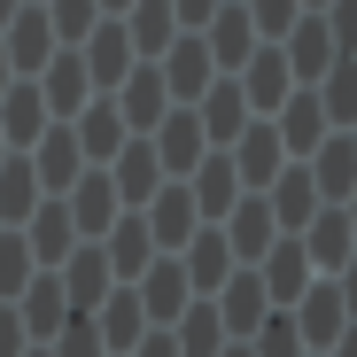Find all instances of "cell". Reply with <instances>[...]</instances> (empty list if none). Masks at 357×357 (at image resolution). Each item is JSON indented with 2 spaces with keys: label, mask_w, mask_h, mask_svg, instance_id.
Here are the masks:
<instances>
[{
  "label": "cell",
  "mask_w": 357,
  "mask_h": 357,
  "mask_svg": "<svg viewBox=\"0 0 357 357\" xmlns=\"http://www.w3.org/2000/svg\"><path fill=\"white\" fill-rule=\"evenodd\" d=\"M24 163H31V178H39V195H47V202H63L78 178H86V155H78V132H70V125H47L39 148H31Z\"/></svg>",
  "instance_id": "obj_4"
},
{
  "label": "cell",
  "mask_w": 357,
  "mask_h": 357,
  "mask_svg": "<svg viewBox=\"0 0 357 357\" xmlns=\"http://www.w3.org/2000/svg\"><path fill=\"white\" fill-rule=\"evenodd\" d=\"M47 24H54V47H86L93 24H109L93 0H47Z\"/></svg>",
  "instance_id": "obj_38"
},
{
  "label": "cell",
  "mask_w": 357,
  "mask_h": 357,
  "mask_svg": "<svg viewBox=\"0 0 357 357\" xmlns=\"http://www.w3.org/2000/svg\"><path fill=\"white\" fill-rule=\"evenodd\" d=\"M178 272H187V287H195V303H210V295H218V287H225L233 272H241V264H233V249H225V233H218V225H202L195 241L178 249Z\"/></svg>",
  "instance_id": "obj_21"
},
{
  "label": "cell",
  "mask_w": 357,
  "mask_h": 357,
  "mask_svg": "<svg viewBox=\"0 0 357 357\" xmlns=\"http://www.w3.org/2000/svg\"><path fill=\"white\" fill-rule=\"evenodd\" d=\"M63 210H70V225H78V241H101V233L125 218V202H116V187H109V171H86L78 187L63 195Z\"/></svg>",
  "instance_id": "obj_28"
},
{
  "label": "cell",
  "mask_w": 357,
  "mask_h": 357,
  "mask_svg": "<svg viewBox=\"0 0 357 357\" xmlns=\"http://www.w3.org/2000/svg\"><path fill=\"white\" fill-rule=\"evenodd\" d=\"M47 125H54V116H47V101H39L31 78H16L8 93H0V140H8V155H31Z\"/></svg>",
  "instance_id": "obj_27"
},
{
  "label": "cell",
  "mask_w": 357,
  "mask_h": 357,
  "mask_svg": "<svg viewBox=\"0 0 357 357\" xmlns=\"http://www.w3.org/2000/svg\"><path fill=\"white\" fill-rule=\"evenodd\" d=\"M24 249H31V264H39V272H63V264H70V249H78L70 210H63V202H39V210L24 218Z\"/></svg>",
  "instance_id": "obj_23"
},
{
  "label": "cell",
  "mask_w": 357,
  "mask_h": 357,
  "mask_svg": "<svg viewBox=\"0 0 357 357\" xmlns=\"http://www.w3.org/2000/svg\"><path fill=\"white\" fill-rule=\"evenodd\" d=\"M116 24H125V39H132V54H140V63H163V54H171V39H178L171 0H132Z\"/></svg>",
  "instance_id": "obj_34"
},
{
  "label": "cell",
  "mask_w": 357,
  "mask_h": 357,
  "mask_svg": "<svg viewBox=\"0 0 357 357\" xmlns=\"http://www.w3.org/2000/svg\"><path fill=\"white\" fill-rule=\"evenodd\" d=\"M109 101H116V116H125V132H132V140H148L163 116H171V93H163V70H155V63H140Z\"/></svg>",
  "instance_id": "obj_14"
},
{
  "label": "cell",
  "mask_w": 357,
  "mask_h": 357,
  "mask_svg": "<svg viewBox=\"0 0 357 357\" xmlns=\"http://www.w3.org/2000/svg\"><path fill=\"white\" fill-rule=\"evenodd\" d=\"M63 280V303H70V319H93L109 295H116V280H109V257H101V241H78L70 249V264L54 272Z\"/></svg>",
  "instance_id": "obj_6"
},
{
  "label": "cell",
  "mask_w": 357,
  "mask_h": 357,
  "mask_svg": "<svg viewBox=\"0 0 357 357\" xmlns=\"http://www.w3.org/2000/svg\"><path fill=\"white\" fill-rule=\"evenodd\" d=\"M225 8V0H171V16H178V31H210V16Z\"/></svg>",
  "instance_id": "obj_44"
},
{
  "label": "cell",
  "mask_w": 357,
  "mask_h": 357,
  "mask_svg": "<svg viewBox=\"0 0 357 357\" xmlns=\"http://www.w3.org/2000/svg\"><path fill=\"white\" fill-rule=\"evenodd\" d=\"M0 54H8V70H16V78H39V70L54 63V54H63V47H54L47 8H16V24L0 31Z\"/></svg>",
  "instance_id": "obj_13"
},
{
  "label": "cell",
  "mask_w": 357,
  "mask_h": 357,
  "mask_svg": "<svg viewBox=\"0 0 357 357\" xmlns=\"http://www.w3.org/2000/svg\"><path fill=\"white\" fill-rule=\"evenodd\" d=\"M31 249H24V233H0V303H16V295L31 287Z\"/></svg>",
  "instance_id": "obj_40"
},
{
  "label": "cell",
  "mask_w": 357,
  "mask_h": 357,
  "mask_svg": "<svg viewBox=\"0 0 357 357\" xmlns=\"http://www.w3.org/2000/svg\"><path fill=\"white\" fill-rule=\"evenodd\" d=\"M24 349H31V334L16 319V303H0V357H24Z\"/></svg>",
  "instance_id": "obj_45"
},
{
  "label": "cell",
  "mask_w": 357,
  "mask_h": 357,
  "mask_svg": "<svg viewBox=\"0 0 357 357\" xmlns=\"http://www.w3.org/2000/svg\"><path fill=\"white\" fill-rule=\"evenodd\" d=\"M264 125L280 132V148H287V163H311V155H319V140L334 132V125H326V109H319V93H311V86H295V93L280 101V116H264Z\"/></svg>",
  "instance_id": "obj_5"
},
{
  "label": "cell",
  "mask_w": 357,
  "mask_h": 357,
  "mask_svg": "<svg viewBox=\"0 0 357 357\" xmlns=\"http://www.w3.org/2000/svg\"><path fill=\"white\" fill-rule=\"evenodd\" d=\"M0 163H8V140H0Z\"/></svg>",
  "instance_id": "obj_54"
},
{
  "label": "cell",
  "mask_w": 357,
  "mask_h": 357,
  "mask_svg": "<svg viewBox=\"0 0 357 357\" xmlns=\"http://www.w3.org/2000/svg\"><path fill=\"white\" fill-rule=\"evenodd\" d=\"M210 311H218V326H225V342H249L264 319H272V295H264V280L257 272H233L218 295H210Z\"/></svg>",
  "instance_id": "obj_9"
},
{
  "label": "cell",
  "mask_w": 357,
  "mask_h": 357,
  "mask_svg": "<svg viewBox=\"0 0 357 357\" xmlns=\"http://www.w3.org/2000/svg\"><path fill=\"white\" fill-rule=\"evenodd\" d=\"M326 357H357V326H349V334H342V342H334Z\"/></svg>",
  "instance_id": "obj_48"
},
{
  "label": "cell",
  "mask_w": 357,
  "mask_h": 357,
  "mask_svg": "<svg viewBox=\"0 0 357 357\" xmlns=\"http://www.w3.org/2000/svg\"><path fill=\"white\" fill-rule=\"evenodd\" d=\"M334 287H342V303H349V326H357V257L334 272Z\"/></svg>",
  "instance_id": "obj_46"
},
{
  "label": "cell",
  "mask_w": 357,
  "mask_h": 357,
  "mask_svg": "<svg viewBox=\"0 0 357 357\" xmlns=\"http://www.w3.org/2000/svg\"><path fill=\"white\" fill-rule=\"evenodd\" d=\"M93 334H101V349H109V357H132L155 326H148V311H140V295H132V287H116L109 303L93 311Z\"/></svg>",
  "instance_id": "obj_30"
},
{
  "label": "cell",
  "mask_w": 357,
  "mask_h": 357,
  "mask_svg": "<svg viewBox=\"0 0 357 357\" xmlns=\"http://www.w3.org/2000/svg\"><path fill=\"white\" fill-rule=\"evenodd\" d=\"M16 319H24V334H31V349H47L54 334L70 326V303H63V280H54V272H31V287L16 295Z\"/></svg>",
  "instance_id": "obj_26"
},
{
  "label": "cell",
  "mask_w": 357,
  "mask_h": 357,
  "mask_svg": "<svg viewBox=\"0 0 357 357\" xmlns=\"http://www.w3.org/2000/svg\"><path fill=\"white\" fill-rule=\"evenodd\" d=\"M109 187H116V202H125V210H148L171 178H163V163H155L148 140H125V148H116V163H109Z\"/></svg>",
  "instance_id": "obj_16"
},
{
  "label": "cell",
  "mask_w": 357,
  "mask_h": 357,
  "mask_svg": "<svg viewBox=\"0 0 357 357\" xmlns=\"http://www.w3.org/2000/svg\"><path fill=\"white\" fill-rule=\"evenodd\" d=\"M202 47H210V63H218V78H241L249 70V54L264 47L257 39V24H249V8H241V0H225V8L210 16V31H195Z\"/></svg>",
  "instance_id": "obj_7"
},
{
  "label": "cell",
  "mask_w": 357,
  "mask_h": 357,
  "mask_svg": "<svg viewBox=\"0 0 357 357\" xmlns=\"http://www.w3.org/2000/svg\"><path fill=\"white\" fill-rule=\"evenodd\" d=\"M233 86H241L249 116H280V101L295 93V78H287V54H280V47H257V54H249V70L233 78Z\"/></svg>",
  "instance_id": "obj_29"
},
{
  "label": "cell",
  "mask_w": 357,
  "mask_h": 357,
  "mask_svg": "<svg viewBox=\"0 0 357 357\" xmlns=\"http://www.w3.org/2000/svg\"><path fill=\"white\" fill-rule=\"evenodd\" d=\"M264 202H272V225L287 233V241H295V233H303V225L326 210V202L311 195V171H303V163H287V171L272 178V187H264Z\"/></svg>",
  "instance_id": "obj_33"
},
{
  "label": "cell",
  "mask_w": 357,
  "mask_h": 357,
  "mask_svg": "<svg viewBox=\"0 0 357 357\" xmlns=\"http://www.w3.org/2000/svg\"><path fill=\"white\" fill-rule=\"evenodd\" d=\"M311 93H319V109H326L334 132H357V63H334Z\"/></svg>",
  "instance_id": "obj_36"
},
{
  "label": "cell",
  "mask_w": 357,
  "mask_h": 357,
  "mask_svg": "<svg viewBox=\"0 0 357 357\" xmlns=\"http://www.w3.org/2000/svg\"><path fill=\"white\" fill-rule=\"evenodd\" d=\"M101 257H109V280L116 287H140V272L155 264V241H148V218L140 210H125L109 233H101Z\"/></svg>",
  "instance_id": "obj_18"
},
{
  "label": "cell",
  "mask_w": 357,
  "mask_h": 357,
  "mask_svg": "<svg viewBox=\"0 0 357 357\" xmlns=\"http://www.w3.org/2000/svg\"><path fill=\"white\" fill-rule=\"evenodd\" d=\"M225 155H233V171H241V195H264L272 178L287 171V148H280V132L264 125V116H257V125H249L241 140H233Z\"/></svg>",
  "instance_id": "obj_22"
},
{
  "label": "cell",
  "mask_w": 357,
  "mask_h": 357,
  "mask_svg": "<svg viewBox=\"0 0 357 357\" xmlns=\"http://www.w3.org/2000/svg\"><path fill=\"white\" fill-rule=\"evenodd\" d=\"M24 357H47V349H24Z\"/></svg>",
  "instance_id": "obj_56"
},
{
  "label": "cell",
  "mask_w": 357,
  "mask_h": 357,
  "mask_svg": "<svg viewBox=\"0 0 357 357\" xmlns=\"http://www.w3.org/2000/svg\"><path fill=\"white\" fill-rule=\"evenodd\" d=\"M70 132H78V155H86V171H109V163H116V148L132 140L109 93H93V101H86V109L70 116Z\"/></svg>",
  "instance_id": "obj_12"
},
{
  "label": "cell",
  "mask_w": 357,
  "mask_h": 357,
  "mask_svg": "<svg viewBox=\"0 0 357 357\" xmlns=\"http://www.w3.org/2000/svg\"><path fill=\"white\" fill-rule=\"evenodd\" d=\"M241 8H249V24H257L264 47H280L295 24H303V0H241Z\"/></svg>",
  "instance_id": "obj_39"
},
{
  "label": "cell",
  "mask_w": 357,
  "mask_h": 357,
  "mask_svg": "<svg viewBox=\"0 0 357 357\" xmlns=\"http://www.w3.org/2000/svg\"><path fill=\"white\" fill-rule=\"evenodd\" d=\"M140 311H148V326L155 334H171L178 319H187V303H195V287H187V272H178V257H155L148 272H140Z\"/></svg>",
  "instance_id": "obj_8"
},
{
  "label": "cell",
  "mask_w": 357,
  "mask_h": 357,
  "mask_svg": "<svg viewBox=\"0 0 357 357\" xmlns=\"http://www.w3.org/2000/svg\"><path fill=\"white\" fill-rule=\"evenodd\" d=\"M140 218H148V241H155V257H178V249H187L195 233H202V218H195V195L178 187V178H171V187H163V195H155Z\"/></svg>",
  "instance_id": "obj_17"
},
{
  "label": "cell",
  "mask_w": 357,
  "mask_h": 357,
  "mask_svg": "<svg viewBox=\"0 0 357 357\" xmlns=\"http://www.w3.org/2000/svg\"><path fill=\"white\" fill-rule=\"evenodd\" d=\"M155 70H163V93H171V109H195V101L218 86V63H210V47H202L195 31H178V39H171V54H163Z\"/></svg>",
  "instance_id": "obj_2"
},
{
  "label": "cell",
  "mask_w": 357,
  "mask_h": 357,
  "mask_svg": "<svg viewBox=\"0 0 357 357\" xmlns=\"http://www.w3.org/2000/svg\"><path fill=\"white\" fill-rule=\"evenodd\" d=\"M39 202H47V195H39L31 163H24V155H8V163H0V233H24V218H31Z\"/></svg>",
  "instance_id": "obj_35"
},
{
  "label": "cell",
  "mask_w": 357,
  "mask_h": 357,
  "mask_svg": "<svg viewBox=\"0 0 357 357\" xmlns=\"http://www.w3.org/2000/svg\"><path fill=\"white\" fill-rule=\"evenodd\" d=\"M78 63H86L93 93H116V86H125V78L140 70V54H132L125 24H93V31H86V47H78Z\"/></svg>",
  "instance_id": "obj_10"
},
{
  "label": "cell",
  "mask_w": 357,
  "mask_h": 357,
  "mask_svg": "<svg viewBox=\"0 0 357 357\" xmlns=\"http://www.w3.org/2000/svg\"><path fill=\"white\" fill-rule=\"evenodd\" d=\"M303 171H311V195H319L326 210H342V202L357 195V140H349V132H326Z\"/></svg>",
  "instance_id": "obj_15"
},
{
  "label": "cell",
  "mask_w": 357,
  "mask_h": 357,
  "mask_svg": "<svg viewBox=\"0 0 357 357\" xmlns=\"http://www.w3.org/2000/svg\"><path fill=\"white\" fill-rule=\"evenodd\" d=\"M287 319H295V334H303L311 357H326V349L349 334V303H342V287H334V280H311V287H303V303H295Z\"/></svg>",
  "instance_id": "obj_1"
},
{
  "label": "cell",
  "mask_w": 357,
  "mask_h": 357,
  "mask_svg": "<svg viewBox=\"0 0 357 357\" xmlns=\"http://www.w3.org/2000/svg\"><path fill=\"white\" fill-rule=\"evenodd\" d=\"M249 357H311V349H303V334H295L287 311H272V319L249 334Z\"/></svg>",
  "instance_id": "obj_41"
},
{
  "label": "cell",
  "mask_w": 357,
  "mask_h": 357,
  "mask_svg": "<svg viewBox=\"0 0 357 357\" xmlns=\"http://www.w3.org/2000/svg\"><path fill=\"white\" fill-rule=\"evenodd\" d=\"M171 342H178V357H218L225 349V326H218L210 303H187V319L171 326Z\"/></svg>",
  "instance_id": "obj_37"
},
{
  "label": "cell",
  "mask_w": 357,
  "mask_h": 357,
  "mask_svg": "<svg viewBox=\"0 0 357 357\" xmlns=\"http://www.w3.org/2000/svg\"><path fill=\"white\" fill-rule=\"evenodd\" d=\"M93 8H101V16H109V24H116V16H125V8H132V0H93Z\"/></svg>",
  "instance_id": "obj_49"
},
{
  "label": "cell",
  "mask_w": 357,
  "mask_h": 357,
  "mask_svg": "<svg viewBox=\"0 0 357 357\" xmlns=\"http://www.w3.org/2000/svg\"><path fill=\"white\" fill-rule=\"evenodd\" d=\"M16 8H24V0H0V31H8V24H16Z\"/></svg>",
  "instance_id": "obj_50"
},
{
  "label": "cell",
  "mask_w": 357,
  "mask_h": 357,
  "mask_svg": "<svg viewBox=\"0 0 357 357\" xmlns=\"http://www.w3.org/2000/svg\"><path fill=\"white\" fill-rule=\"evenodd\" d=\"M342 218H349V233H357V195H349V202H342Z\"/></svg>",
  "instance_id": "obj_53"
},
{
  "label": "cell",
  "mask_w": 357,
  "mask_h": 357,
  "mask_svg": "<svg viewBox=\"0 0 357 357\" xmlns=\"http://www.w3.org/2000/svg\"><path fill=\"white\" fill-rule=\"evenodd\" d=\"M257 280H264V295H272V311H295V303H303V287H311L319 272H311L303 241H272V257L257 264Z\"/></svg>",
  "instance_id": "obj_31"
},
{
  "label": "cell",
  "mask_w": 357,
  "mask_h": 357,
  "mask_svg": "<svg viewBox=\"0 0 357 357\" xmlns=\"http://www.w3.org/2000/svg\"><path fill=\"white\" fill-rule=\"evenodd\" d=\"M178 187L195 195V218H202V225H225V218H233V202H241V171H233V155H218V148H210V155L195 163V178H178Z\"/></svg>",
  "instance_id": "obj_11"
},
{
  "label": "cell",
  "mask_w": 357,
  "mask_h": 357,
  "mask_svg": "<svg viewBox=\"0 0 357 357\" xmlns=\"http://www.w3.org/2000/svg\"><path fill=\"white\" fill-rule=\"evenodd\" d=\"M31 86H39V101H47L54 125H70V116L93 101V78H86V63H78V47H63V54H54V63H47Z\"/></svg>",
  "instance_id": "obj_19"
},
{
  "label": "cell",
  "mask_w": 357,
  "mask_h": 357,
  "mask_svg": "<svg viewBox=\"0 0 357 357\" xmlns=\"http://www.w3.org/2000/svg\"><path fill=\"white\" fill-rule=\"evenodd\" d=\"M295 241H303V257H311V272H319V280H334V272L357 257V233H349V218H342V210H319L303 233H295Z\"/></svg>",
  "instance_id": "obj_32"
},
{
  "label": "cell",
  "mask_w": 357,
  "mask_h": 357,
  "mask_svg": "<svg viewBox=\"0 0 357 357\" xmlns=\"http://www.w3.org/2000/svg\"><path fill=\"white\" fill-rule=\"evenodd\" d=\"M280 54H287V78H295V86H319V78L342 63V54H334V31H326V16H303V24L280 39Z\"/></svg>",
  "instance_id": "obj_24"
},
{
  "label": "cell",
  "mask_w": 357,
  "mask_h": 357,
  "mask_svg": "<svg viewBox=\"0 0 357 357\" xmlns=\"http://www.w3.org/2000/svg\"><path fill=\"white\" fill-rule=\"evenodd\" d=\"M8 86H16V70H8V54H0V93H8Z\"/></svg>",
  "instance_id": "obj_51"
},
{
  "label": "cell",
  "mask_w": 357,
  "mask_h": 357,
  "mask_svg": "<svg viewBox=\"0 0 357 357\" xmlns=\"http://www.w3.org/2000/svg\"><path fill=\"white\" fill-rule=\"evenodd\" d=\"M148 148H155L163 178H195V163L210 155V140H202V125H195V109H171L163 125L148 132Z\"/></svg>",
  "instance_id": "obj_20"
},
{
  "label": "cell",
  "mask_w": 357,
  "mask_h": 357,
  "mask_svg": "<svg viewBox=\"0 0 357 357\" xmlns=\"http://www.w3.org/2000/svg\"><path fill=\"white\" fill-rule=\"evenodd\" d=\"M24 8H47V0H24Z\"/></svg>",
  "instance_id": "obj_55"
},
{
  "label": "cell",
  "mask_w": 357,
  "mask_h": 357,
  "mask_svg": "<svg viewBox=\"0 0 357 357\" xmlns=\"http://www.w3.org/2000/svg\"><path fill=\"white\" fill-rule=\"evenodd\" d=\"M195 125H202V140H210V148L225 155L233 140H241V132L257 125V116H249V101H241V86H233V78H218V86H210V93L195 101Z\"/></svg>",
  "instance_id": "obj_25"
},
{
  "label": "cell",
  "mask_w": 357,
  "mask_h": 357,
  "mask_svg": "<svg viewBox=\"0 0 357 357\" xmlns=\"http://www.w3.org/2000/svg\"><path fill=\"white\" fill-rule=\"evenodd\" d=\"M326 31H334V54H342V63H357V0H334V8H326Z\"/></svg>",
  "instance_id": "obj_43"
},
{
  "label": "cell",
  "mask_w": 357,
  "mask_h": 357,
  "mask_svg": "<svg viewBox=\"0 0 357 357\" xmlns=\"http://www.w3.org/2000/svg\"><path fill=\"white\" fill-rule=\"evenodd\" d=\"M132 357H178V342H171V334H148V342H140Z\"/></svg>",
  "instance_id": "obj_47"
},
{
  "label": "cell",
  "mask_w": 357,
  "mask_h": 357,
  "mask_svg": "<svg viewBox=\"0 0 357 357\" xmlns=\"http://www.w3.org/2000/svg\"><path fill=\"white\" fill-rule=\"evenodd\" d=\"M218 233H225V249H233V264H241V272H257V264L272 257V241H287V233L272 225V202H264V195H241Z\"/></svg>",
  "instance_id": "obj_3"
},
{
  "label": "cell",
  "mask_w": 357,
  "mask_h": 357,
  "mask_svg": "<svg viewBox=\"0 0 357 357\" xmlns=\"http://www.w3.org/2000/svg\"><path fill=\"white\" fill-rule=\"evenodd\" d=\"M47 357H109V349H101V334H93V319H70L63 334L47 342Z\"/></svg>",
  "instance_id": "obj_42"
},
{
  "label": "cell",
  "mask_w": 357,
  "mask_h": 357,
  "mask_svg": "<svg viewBox=\"0 0 357 357\" xmlns=\"http://www.w3.org/2000/svg\"><path fill=\"white\" fill-rule=\"evenodd\" d=\"M218 357H249V342H225V349H218Z\"/></svg>",
  "instance_id": "obj_52"
}]
</instances>
